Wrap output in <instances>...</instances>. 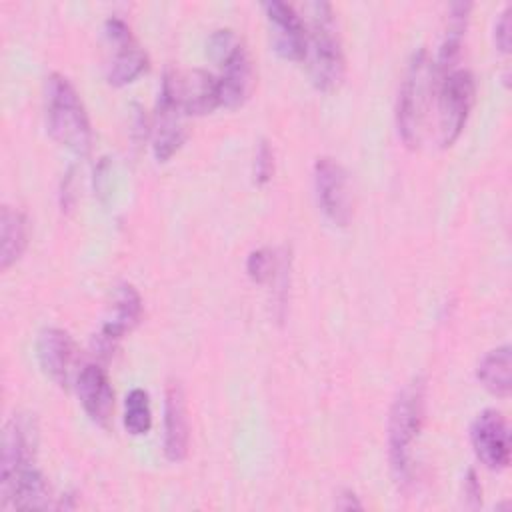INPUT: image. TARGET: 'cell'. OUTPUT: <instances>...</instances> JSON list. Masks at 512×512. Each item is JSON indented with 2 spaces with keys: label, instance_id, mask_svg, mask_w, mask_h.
Returning <instances> with one entry per match:
<instances>
[{
  "label": "cell",
  "instance_id": "cell-1",
  "mask_svg": "<svg viewBox=\"0 0 512 512\" xmlns=\"http://www.w3.org/2000/svg\"><path fill=\"white\" fill-rule=\"evenodd\" d=\"M306 56L310 80L318 90H334L340 86L346 62L340 36L334 22V12L328 2L306 4Z\"/></svg>",
  "mask_w": 512,
  "mask_h": 512
},
{
  "label": "cell",
  "instance_id": "cell-2",
  "mask_svg": "<svg viewBox=\"0 0 512 512\" xmlns=\"http://www.w3.org/2000/svg\"><path fill=\"white\" fill-rule=\"evenodd\" d=\"M426 408V384L412 378L396 394L388 416V456L394 478L406 484L414 468V446L418 442Z\"/></svg>",
  "mask_w": 512,
  "mask_h": 512
},
{
  "label": "cell",
  "instance_id": "cell-3",
  "mask_svg": "<svg viewBox=\"0 0 512 512\" xmlns=\"http://www.w3.org/2000/svg\"><path fill=\"white\" fill-rule=\"evenodd\" d=\"M436 68L424 48L410 56L396 106L398 132L406 146L416 148L424 140L430 102L436 90Z\"/></svg>",
  "mask_w": 512,
  "mask_h": 512
},
{
  "label": "cell",
  "instance_id": "cell-4",
  "mask_svg": "<svg viewBox=\"0 0 512 512\" xmlns=\"http://www.w3.org/2000/svg\"><path fill=\"white\" fill-rule=\"evenodd\" d=\"M44 108L50 136L68 150L86 154L92 144L90 120L82 98L66 76L54 72L46 78Z\"/></svg>",
  "mask_w": 512,
  "mask_h": 512
},
{
  "label": "cell",
  "instance_id": "cell-5",
  "mask_svg": "<svg viewBox=\"0 0 512 512\" xmlns=\"http://www.w3.org/2000/svg\"><path fill=\"white\" fill-rule=\"evenodd\" d=\"M208 54L218 64L220 106L236 108L246 102L254 86V68L244 42L230 28L214 30L208 38Z\"/></svg>",
  "mask_w": 512,
  "mask_h": 512
},
{
  "label": "cell",
  "instance_id": "cell-6",
  "mask_svg": "<svg viewBox=\"0 0 512 512\" xmlns=\"http://www.w3.org/2000/svg\"><path fill=\"white\" fill-rule=\"evenodd\" d=\"M474 92V78L468 70L452 68L450 72L442 74L436 94L440 146H452L460 136L474 104Z\"/></svg>",
  "mask_w": 512,
  "mask_h": 512
},
{
  "label": "cell",
  "instance_id": "cell-7",
  "mask_svg": "<svg viewBox=\"0 0 512 512\" xmlns=\"http://www.w3.org/2000/svg\"><path fill=\"white\" fill-rule=\"evenodd\" d=\"M160 96L174 102L186 116L208 114L220 106L216 74L206 70H174L162 76Z\"/></svg>",
  "mask_w": 512,
  "mask_h": 512
},
{
  "label": "cell",
  "instance_id": "cell-8",
  "mask_svg": "<svg viewBox=\"0 0 512 512\" xmlns=\"http://www.w3.org/2000/svg\"><path fill=\"white\" fill-rule=\"evenodd\" d=\"M104 40L108 48L104 72L106 80L112 86H124L134 82L148 68V58L144 50L138 46L128 24L122 18L112 16L104 22Z\"/></svg>",
  "mask_w": 512,
  "mask_h": 512
},
{
  "label": "cell",
  "instance_id": "cell-9",
  "mask_svg": "<svg viewBox=\"0 0 512 512\" xmlns=\"http://www.w3.org/2000/svg\"><path fill=\"white\" fill-rule=\"evenodd\" d=\"M314 190L318 208L336 226H346L352 216L350 182L344 166L330 158L320 156L314 162Z\"/></svg>",
  "mask_w": 512,
  "mask_h": 512
},
{
  "label": "cell",
  "instance_id": "cell-10",
  "mask_svg": "<svg viewBox=\"0 0 512 512\" xmlns=\"http://www.w3.org/2000/svg\"><path fill=\"white\" fill-rule=\"evenodd\" d=\"M470 442L476 458L488 470H504L510 462V432L502 412L482 410L470 426Z\"/></svg>",
  "mask_w": 512,
  "mask_h": 512
},
{
  "label": "cell",
  "instance_id": "cell-11",
  "mask_svg": "<svg viewBox=\"0 0 512 512\" xmlns=\"http://www.w3.org/2000/svg\"><path fill=\"white\" fill-rule=\"evenodd\" d=\"M268 28H270V42L272 48L286 60L300 62L306 56V24L304 18L294 10V6L270 0L262 4Z\"/></svg>",
  "mask_w": 512,
  "mask_h": 512
},
{
  "label": "cell",
  "instance_id": "cell-12",
  "mask_svg": "<svg viewBox=\"0 0 512 512\" xmlns=\"http://www.w3.org/2000/svg\"><path fill=\"white\" fill-rule=\"evenodd\" d=\"M36 450V424L28 414H14L4 428L2 436V472L0 482L10 480L20 470L32 466Z\"/></svg>",
  "mask_w": 512,
  "mask_h": 512
},
{
  "label": "cell",
  "instance_id": "cell-13",
  "mask_svg": "<svg viewBox=\"0 0 512 512\" xmlns=\"http://www.w3.org/2000/svg\"><path fill=\"white\" fill-rule=\"evenodd\" d=\"M36 354L46 376L60 386L70 384L78 360V348L66 330L44 328L36 342Z\"/></svg>",
  "mask_w": 512,
  "mask_h": 512
},
{
  "label": "cell",
  "instance_id": "cell-14",
  "mask_svg": "<svg viewBox=\"0 0 512 512\" xmlns=\"http://www.w3.org/2000/svg\"><path fill=\"white\" fill-rule=\"evenodd\" d=\"M76 392L90 420L106 426L114 412V390L106 370L98 364H84L76 374Z\"/></svg>",
  "mask_w": 512,
  "mask_h": 512
},
{
  "label": "cell",
  "instance_id": "cell-15",
  "mask_svg": "<svg viewBox=\"0 0 512 512\" xmlns=\"http://www.w3.org/2000/svg\"><path fill=\"white\" fill-rule=\"evenodd\" d=\"M188 412L186 396L178 380H170L164 394V454L170 462H180L188 452Z\"/></svg>",
  "mask_w": 512,
  "mask_h": 512
},
{
  "label": "cell",
  "instance_id": "cell-16",
  "mask_svg": "<svg viewBox=\"0 0 512 512\" xmlns=\"http://www.w3.org/2000/svg\"><path fill=\"white\" fill-rule=\"evenodd\" d=\"M2 508L34 510L50 506V486L40 470L28 466L6 482H0Z\"/></svg>",
  "mask_w": 512,
  "mask_h": 512
},
{
  "label": "cell",
  "instance_id": "cell-17",
  "mask_svg": "<svg viewBox=\"0 0 512 512\" xmlns=\"http://www.w3.org/2000/svg\"><path fill=\"white\" fill-rule=\"evenodd\" d=\"M160 96V94H158ZM186 114L168 98L160 96L154 116V138H152V150L156 160L164 162L168 160L184 142L186 138V126H184Z\"/></svg>",
  "mask_w": 512,
  "mask_h": 512
},
{
  "label": "cell",
  "instance_id": "cell-18",
  "mask_svg": "<svg viewBox=\"0 0 512 512\" xmlns=\"http://www.w3.org/2000/svg\"><path fill=\"white\" fill-rule=\"evenodd\" d=\"M142 314V300L134 286L122 284L118 286L112 300V314L106 318L100 338L106 344H114L126 332H130Z\"/></svg>",
  "mask_w": 512,
  "mask_h": 512
},
{
  "label": "cell",
  "instance_id": "cell-19",
  "mask_svg": "<svg viewBox=\"0 0 512 512\" xmlns=\"http://www.w3.org/2000/svg\"><path fill=\"white\" fill-rule=\"evenodd\" d=\"M28 218L22 210L2 206L0 212V268L12 266L28 246Z\"/></svg>",
  "mask_w": 512,
  "mask_h": 512
},
{
  "label": "cell",
  "instance_id": "cell-20",
  "mask_svg": "<svg viewBox=\"0 0 512 512\" xmlns=\"http://www.w3.org/2000/svg\"><path fill=\"white\" fill-rule=\"evenodd\" d=\"M510 364H512L510 362V346L502 344V346L490 350L488 354H484V358L478 362L476 376L488 392H492L500 398H506L510 394V386H512Z\"/></svg>",
  "mask_w": 512,
  "mask_h": 512
},
{
  "label": "cell",
  "instance_id": "cell-21",
  "mask_svg": "<svg viewBox=\"0 0 512 512\" xmlns=\"http://www.w3.org/2000/svg\"><path fill=\"white\" fill-rule=\"evenodd\" d=\"M468 12H470L468 2H456L450 6L446 32H444V38H442V44L438 50V58L434 62V68L438 74L450 72L454 60L460 54L462 38H464V30H466V22H468Z\"/></svg>",
  "mask_w": 512,
  "mask_h": 512
},
{
  "label": "cell",
  "instance_id": "cell-22",
  "mask_svg": "<svg viewBox=\"0 0 512 512\" xmlns=\"http://www.w3.org/2000/svg\"><path fill=\"white\" fill-rule=\"evenodd\" d=\"M152 426V412H150V400L146 390L132 388L126 394L124 400V428L132 436H142Z\"/></svg>",
  "mask_w": 512,
  "mask_h": 512
},
{
  "label": "cell",
  "instance_id": "cell-23",
  "mask_svg": "<svg viewBox=\"0 0 512 512\" xmlns=\"http://www.w3.org/2000/svg\"><path fill=\"white\" fill-rule=\"evenodd\" d=\"M276 270V256L268 248H258L250 252L246 260V272L254 282H266Z\"/></svg>",
  "mask_w": 512,
  "mask_h": 512
},
{
  "label": "cell",
  "instance_id": "cell-24",
  "mask_svg": "<svg viewBox=\"0 0 512 512\" xmlns=\"http://www.w3.org/2000/svg\"><path fill=\"white\" fill-rule=\"evenodd\" d=\"M274 170V160H272V150L268 146V142H260L258 150H256V158H254V180L258 184H266L272 176Z\"/></svg>",
  "mask_w": 512,
  "mask_h": 512
},
{
  "label": "cell",
  "instance_id": "cell-25",
  "mask_svg": "<svg viewBox=\"0 0 512 512\" xmlns=\"http://www.w3.org/2000/svg\"><path fill=\"white\" fill-rule=\"evenodd\" d=\"M510 16H512V8L506 6L496 24H494V42L498 46L500 52H508L510 50V30H512V22H510Z\"/></svg>",
  "mask_w": 512,
  "mask_h": 512
},
{
  "label": "cell",
  "instance_id": "cell-26",
  "mask_svg": "<svg viewBox=\"0 0 512 512\" xmlns=\"http://www.w3.org/2000/svg\"><path fill=\"white\" fill-rule=\"evenodd\" d=\"M338 498H342V500H346V502H336V508H340V510H352V508H356V510H360L362 508V504L358 502V498H356V494L354 492H350V490H346V492H342V496H338Z\"/></svg>",
  "mask_w": 512,
  "mask_h": 512
}]
</instances>
